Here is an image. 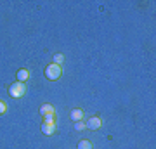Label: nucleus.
<instances>
[{
	"mask_svg": "<svg viewBox=\"0 0 156 149\" xmlns=\"http://www.w3.org/2000/svg\"><path fill=\"white\" fill-rule=\"evenodd\" d=\"M62 61H64V55H62V54H56V55H54V64H59V66H61Z\"/></svg>",
	"mask_w": 156,
	"mask_h": 149,
	"instance_id": "9d476101",
	"label": "nucleus"
},
{
	"mask_svg": "<svg viewBox=\"0 0 156 149\" xmlns=\"http://www.w3.org/2000/svg\"><path fill=\"white\" fill-rule=\"evenodd\" d=\"M42 132H44L45 135L56 133V122H44L42 123Z\"/></svg>",
	"mask_w": 156,
	"mask_h": 149,
	"instance_id": "20e7f679",
	"label": "nucleus"
},
{
	"mask_svg": "<svg viewBox=\"0 0 156 149\" xmlns=\"http://www.w3.org/2000/svg\"><path fill=\"white\" fill-rule=\"evenodd\" d=\"M85 125H87V128H90V130H99V128L102 127V120H101L99 116H92Z\"/></svg>",
	"mask_w": 156,
	"mask_h": 149,
	"instance_id": "7ed1b4c3",
	"label": "nucleus"
},
{
	"mask_svg": "<svg viewBox=\"0 0 156 149\" xmlns=\"http://www.w3.org/2000/svg\"><path fill=\"white\" fill-rule=\"evenodd\" d=\"M85 128H87V125H85L83 120H80V122H75V130H78V132H80V130H85Z\"/></svg>",
	"mask_w": 156,
	"mask_h": 149,
	"instance_id": "1a4fd4ad",
	"label": "nucleus"
},
{
	"mask_svg": "<svg viewBox=\"0 0 156 149\" xmlns=\"http://www.w3.org/2000/svg\"><path fill=\"white\" fill-rule=\"evenodd\" d=\"M26 94V85L21 82H14L9 87V95L11 97H14V99H19V97H23V95Z\"/></svg>",
	"mask_w": 156,
	"mask_h": 149,
	"instance_id": "f03ea898",
	"label": "nucleus"
},
{
	"mask_svg": "<svg viewBox=\"0 0 156 149\" xmlns=\"http://www.w3.org/2000/svg\"><path fill=\"white\" fill-rule=\"evenodd\" d=\"M52 113H56V109H54V106H52V104H44L42 108H40V115H42V116L52 115Z\"/></svg>",
	"mask_w": 156,
	"mask_h": 149,
	"instance_id": "39448f33",
	"label": "nucleus"
},
{
	"mask_svg": "<svg viewBox=\"0 0 156 149\" xmlns=\"http://www.w3.org/2000/svg\"><path fill=\"white\" fill-rule=\"evenodd\" d=\"M71 120L73 122H80V120H83V111L82 109H73L71 111Z\"/></svg>",
	"mask_w": 156,
	"mask_h": 149,
	"instance_id": "0eeeda50",
	"label": "nucleus"
},
{
	"mask_svg": "<svg viewBox=\"0 0 156 149\" xmlns=\"http://www.w3.org/2000/svg\"><path fill=\"white\" fill-rule=\"evenodd\" d=\"M45 122H56V113H52V115H45Z\"/></svg>",
	"mask_w": 156,
	"mask_h": 149,
	"instance_id": "9b49d317",
	"label": "nucleus"
},
{
	"mask_svg": "<svg viewBox=\"0 0 156 149\" xmlns=\"http://www.w3.org/2000/svg\"><path fill=\"white\" fill-rule=\"evenodd\" d=\"M7 111V104L4 102V101H0V115H4Z\"/></svg>",
	"mask_w": 156,
	"mask_h": 149,
	"instance_id": "f8f14e48",
	"label": "nucleus"
},
{
	"mask_svg": "<svg viewBox=\"0 0 156 149\" xmlns=\"http://www.w3.org/2000/svg\"><path fill=\"white\" fill-rule=\"evenodd\" d=\"M62 75V69L59 64H49V66L45 68V76H47V80H50V82H56V80H59Z\"/></svg>",
	"mask_w": 156,
	"mask_h": 149,
	"instance_id": "f257e3e1",
	"label": "nucleus"
},
{
	"mask_svg": "<svg viewBox=\"0 0 156 149\" xmlns=\"http://www.w3.org/2000/svg\"><path fill=\"white\" fill-rule=\"evenodd\" d=\"M17 80H19L21 83H24L26 80H30V71L28 69H19V71H17Z\"/></svg>",
	"mask_w": 156,
	"mask_h": 149,
	"instance_id": "423d86ee",
	"label": "nucleus"
},
{
	"mask_svg": "<svg viewBox=\"0 0 156 149\" xmlns=\"http://www.w3.org/2000/svg\"><path fill=\"white\" fill-rule=\"evenodd\" d=\"M78 149H92V142L90 140H80L78 142Z\"/></svg>",
	"mask_w": 156,
	"mask_h": 149,
	"instance_id": "6e6552de",
	"label": "nucleus"
}]
</instances>
